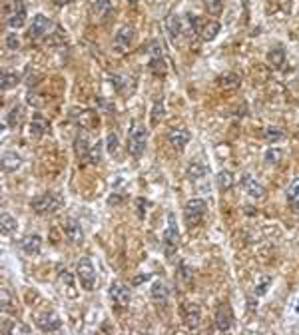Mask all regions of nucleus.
<instances>
[{
  "instance_id": "f257e3e1",
  "label": "nucleus",
  "mask_w": 299,
  "mask_h": 335,
  "mask_svg": "<svg viewBox=\"0 0 299 335\" xmlns=\"http://www.w3.org/2000/svg\"><path fill=\"white\" fill-rule=\"evenodd\" d=\"M146 146H148L146 126H142L140 122H132V128L128 132V152H130V156L140 160L142 154L146 152Z\"/></svg>"
},
{
  "instance_id": "f03ea898",
  "label": "nucleus",
  "mask_w": 299,
  "mask_h": 335,
  "mask_svg": "<svg viewBox=\"0 0 299 335\" xmlns=\"http://www.w3.org/2000/svg\"><path fill=\"white\" fill-rule=\"evenodd\" d=\"M162 246H164V254L166 258H172L180 246V230H178V222H176V214L168 212V226L164 230L162 236Z\"/></svg>"
},
{
  "instance_id": "7ed1b4c3",
  "label": "nucleus",
  "mask_w": 299,
  "mask_h": 335,
  "mask_svg": "<svg viewBox=\"0 0 299 335\" xmlns=\"http://www.w3.org/2000/svg\"><path fill=\"white\" fill-rule=\"evenodd\" d=\"M60 206H62V196L56 194V192H46V194H42V196H36V198L30 202V208H32L38 216L54 214Z\"/></svg>"
},
{
  "instance_id": "20e7f679",
  "label": "nucleus",
  "mask_w": 299,
  "mask_h": 335,
  "mask_svg": "<svg viewBox=\"0 0 299 335\" xmlns=\"http://www.w3.org/2000/svg\"><path fill=\"white\" fill-rule=\"evenodd\" d=\"M206 212H208L206 200H202V198L190 200V202L184 206V222H186V226H188V228L198 226V224L202 222V218L206 216Z\"/></svg>"
},
{
  "instance_id": "39448f33",
  "label": "nucleus",
  "mask_w": 299,
  "mask_h": 335,
  "mask_svg": "<svg viewBox=\"0 0 299 335\" xmlns=\"http://www.w3.org/2000/svg\"><path fill=\"white\" fill-rule=\"evenodd\" d=\"M76 278H78L82 290L92 292L96 288V270H94V264L88 258H84V260L78 262V266H76Z\"/></svg>"
},
{
  "instance_id": "423d86ee",
  "label": "nucleus",
  "mask_w": 299,
  "mask_h": 335,
  "mask_svg": "<svg viewBox=\"0 0 299 335\" xmlns=\"http://www.w3.org/2000/svg\"><path fill=\"white\" fill-rule=\"evenodd\" d=\"M52 28H54V22H52L48 16L36 14V16H34V22H32L30 28H28V36H30L32 40H42V38H46V36L52 32Z\"/></svg>"
},
{
  "instance_id": "0eeeda50",
  "label": "nucleus",
  "mask_w": 299,
  "mask_h": 335,
  "mask_svg": "<svg viewBox=\"0 0 299 335\" xmlns=\"http://www.w3.org/2000/svg\"><path fill=\"white\" fill-rule=\"evenodd\" d=\"M182 318H184V324L190 330H198L200 324H202V310H200V306H196L192 302H184L182 304Z\"/></svg>"
},
{
  "instance_id": "6e6552de",
  "label": "nucleus",
  "mask_w": 299,
  "mask_h": 335,
  "mask_svg": "<svg viewBox=\"0 0 299 335\" xmlns=\"http://www.w3.org/2000/svg\"><path fill=\"white\" fill-rule=\"evenodd\" d=\"M24 22H26V6H24V2H20V0H14V4H12V8H10V12H8V18H6V24L10 26V28H22L24 26Z\"/></svg>"
},
{
  "instance_id": "1a4fd4ad",
  "label": "nucleus",
  "mask_w": 299,
  "mask_h": 335,
  "mask_svg": "<svg viewBox=\"0 0 299 335\" xmlns=\"http://www.w3.org/2000/svg\"><path fill=\"white\" fill-rule=\"evenodd\" d=\"M36 326H38L40 332L50 334V332H58V330L62 328V320L58 318V314L46 312V314H42V316L36 320Z\"/></svg>"
},
{
  "instance_id": "9d476101",
  "label": "nucleus",
  "mask_w": 299,
  "mask_h": 335,
  "mask_svg": "<svg viewBox=\"0 0 299 335\" xmlns=\"http://www.w3.org/2000/svg\"><path fill=\"white\" fill-rule=\"evenodd\" d=\"M232 326H234V312L230 306L222 304L216 312V328H218V332H230Z\"/></svg>"
},
{
  "instance_id": "9b49d317",
  "label": "nucleus",
  "mask_w": 299,
  "mask_h": 335,
  "mask_svg": "<svg viewBox=\"0 0 299 335\" xmlns=\"http://www.w3.org/2000/svg\"><path fill=\"white\" fill-rule=\"evenodd\" d=\"M62 230H64L66 238H68L72 244H80V242L84 240V230H82V224H80L78 220H74V218L64 220Z\"/></svg>"
},
{
  "instance_id": "f8f14e48",
  "label": "nucleus",
  "mask_w": 299,
  "mask_h": 335,
  "mask_svg": "<svg viewBox=\"0 0 299 335\" xmlns=\"http://www.w3.org/2000/svg\"><path fill=\"white\" fill-rule=\"evenodd\" d=\"M108 294H110V300L118 306V308H126L128 304H130V290L124 286V284H112L110 286V290H108Z\"/></svg>"
},
{
  "instance_id": "ddd939ff",
  "label": "nucleus",
  "mask_w": 299,
  "mask_h": 335,
  "mask_svg": "<svg viewBox=\"0 0 299 335\" xmlns=\"http://www.w3.org/2000/svg\"><path fill=\"white\" fill-rule=\"evenodd\" d=\"M20 250L26 256H40L42 252V238L38 234H28L20 240Z\"/></svg>"
},
{
  "instance_id": "4468645a",
  "label": "nucleus",
  "mask_w": 299,
  "mask_h": 335,
  "mask_svg": "<svg viewBox=\"0 0 299 335\" xmlns=\"http://www.w3.org/2000/svg\"><path fill=\"white\" fill-rule=\"evenodd\" d=\"M134 38V28L132 26H122L118 32H116V38H114V48L116 52H126L130 48V42Z\"/></svg>"
},
{
  "instance_id": "2eb2a0df",
  "label": "nucleus",
  "mask_w": 299,
  "mask_h": 335,
  "mask_svg": "<svg viewBox=\"0 0 299 335\" xmlns=\"http://www.w3.org/2000/svg\"><path fill=\"white\" fill-rule=\"evenodd\" d=\"M168 140H170V144H172L178 152H182V150L186 148V144L190 142V132H188L186 128H174V130H170Z\"/></svg>"
},
{
  "instance_id": "dca6fc26",
  "label": "nucleus",
  "mask_w": 299,
  "mask_h": 335,
  "mask_svg": "<svg viewBox=\"0 0 299 335\" xmlns=\"http://www.w3.org/2000/svg\"><path fill=\"white\" fill-rule=\"evenodd\" d=\"M110 12H112L110 0H96V2L92 4V8H90V16H92V20H96V22L106 20V18L110 16Z\"/></svg>"
},
{
  "instance_id": "f3484780",
  "label": "nucleus",
  "mask_w": 299,
  "mask_h": 335,
  "mask_svg": "<svg viewBox=\"0 0 299 335\" xmlns=\"http://www.w3.org/2000/svg\"><path fill=\"white\" fill-rule=\"evenodd\" d=\"M166 30H168L172 40H178L182 36V32H186L184 30V18L178 16V14H170L168 20H166Z\"/></svg>"
},
{
  "instance_id": "a211bd4d",
  "label": "nucleus",
  "mask_w": 299,
  "mask_h": 335,
  "mask_svg": "<svg viewBox=\"0 0 299 335\" xmlns=\"http://www.w3.org/2000/svg\"><path fill=\"white\" fill-rule=\"evenodd\" d=\"M242 184H244L246 192H248L252 198H256V200H262V198H266V188H264V186H262L258 180H254L250 174H246V176H244Z\"/></svg>"
},
{
  "instance_id": "6ab92c4d",
  "label": "nucleus",
  "mask_w": 299,
  "mask_h": 335,
  "mask_svg": "<svg viewBox=\"0 0 299 335\" xmlns=\"http://www.w3.org/2000/svg\"><path fill=\"white\" fill-rule=\"evenodd\" d=\"M22 164V156L18 154V152H12V150H6L4 154H2V170L6 172V174H12V172H16L18 168Z\"/></svg>"
},
{
  "instance_id": "aec40b11",
  "label": "nucleus",
  "mask_w": 299,
  "mask_h": 335,
  "mask_svg": "<svg viewBox=\"0 0 299 335\" xmlns=\"http://www.w3.org/2000/svg\"><path fill=\"white\" fill-rule=\"evenodd\" d=\"M150 296L154 302H160V304H166L168 298H170V290L164 282H154L152 288H150Z\"/></svg>"
},
{
  "instance_id": "412c9836",
  "label": "nucleus",
  "mask_w": 299,
  "mask_h": 335,
  "mask_svg": "<svg viewBox=\"0 0 299 335\" xmlns=\"http://www.w3.org/2000/svg\"><path fill=\"white\" fill-rule=\"evenodd\" d=\"M220 22L218 20H210V22H204L202 24V28H200V36L204 38V40H214L216 36H218V32H220Z\"/></svg>"
},
{
  "instance_id": "4be33fe9",
  "label": "nucleus",
  "mask_w": 299,
  "mask_h": 335,
  "mask_svg": "<svg viewBox=\"0 0 299 335\" xmlns=\"http://www.w3.org/2000/svg\"><path fill=\"white\" fill-rule=\"evenodd\" d=\"M74 148H76V156L82 158V160H90V146H88V138L84 134H78L76 136V142H74Z\"/></svg>"
},
{
  "instance_id": "5701e85b",
  "label": "nucleus",
  "mask_w": 299,
  "mask_h": 335,
  "mask_svg": "<svg viewBox=\"0 0 299 335\" xmlns=\"http://www.w3.org/2000/svg\"><path fill=\"white\" fill-rule=\"evenodd\" d=\"M286 196H288V204H290L296 212H299V178L298 180H294V182L290 184V188H288Z\"/></svg>"
},
{
  "instance_id": "b1692460",
  "label": "nucleus",
  "mask_w": 299,
  "mask_h": 335,
  "mask_svg": "<svg viewBox=\"0 0 299 335\" xmlns=\"http://www.w3.org/2000/svg\"><path fill=\"white\" fill-rule=\"evenodd\" d=\"M216 184H218V188L220 190H232L234 188V174L230 172V170H222L218 176H216Z\"/></svg>"
},
{
  "instance_id": "393cba45",
  "label": "nucleus",
  "mask_w": 299,
  "mask_h": 335,
  "mask_svg": "<svg viewBox=\"0 0 299 335\" xmlns=\"http://www.w3.org/2000/svg\"><path fill=\"white\" fill-rule=\"evenodd\" d=\"M268 62H270L272 66H276V68H282V64L286 62V52H284V48H282V46L272 48V50L268 52Z\"/></svg>"
},
{
  "instance_id": "a878e982",
  "label": "nucleus",
  "mask_w": 299,
  "mask_h": 335,
  "mask_svg": "<svg viewBox=\"0 0 299 335\" xmlns=\"http://www.w3.org/2000/svg\"><path fill=\"white\" fill-rule=\"evenodd\" d=\"M242 84V78L234 72H228L224 76H220V86H224L226 90H232V88H238Z\"/></svg>"
},
{
  "instance_id": "bb28decb",
  "label": "nucleus",
  "mask_w": 299,
  "mask_h": 335,
  "mask_svg": "<svg viewBox=\"0 0 299 335\" xmlns=\"http://www.w3.org/2000/svg\"><path fill=\"white\" fill-rule=\"evenodd\" d=\"M44 134H46V120L34 118V120L30 122V136H32L34 140H38V138H42Z\"/></svg>"
},
{
  "instance_id": "cd10ccee",
  "label": "nucleus",
  "mask_w": 299,
  "mask_h": 335,
  "mask_svg": "<svg viewBox=\"0 0 299 335\" xmlns=\"http://www.w3.org/2000/svg\"><path fill=\"white\" fill-rule=\"evenodd\" d=\"M22 116H24V108L20 104H16L10 112H8V126L10 128H16L20 122H22Z\"/></svg>"
},
{
  "instance_id": "c85d7f7f",
  "label": "nucleus",
  "mask_w": 299,
  "mask_h": 335,
  "mask_svg": "<svg viewBox=\"0 0 299 335\" xmlns=\"http://www.w3.org/2000/svg\"><path fill=\"white\" fill-rule=\"evenodd\" d=\"M0 226H2V234H14V230L18 228V222L14 220V216L10 214H2V220H0Z\"/></svg>"
},
{
  "instance_id": "c756f323",
  "label": "nucleus",
  "mask_w": 299,
  "mask_h": 335,
  "mask_svg": "<svg viewBox=\"0 0 299 335\" xmlns=\"http://www.w3.org/2000/svg\"><path fill=\"white\" fill-rule=\"evenodd\" d=\"M148 68L154 72V74H158V76H164L166 74V70H168V66H166V60H164V56H158V58H150V64Z\"/></svg>"
},
{
  "instance_id": "7c9ffc66",
  "label": "nucleus",
  "mask_w": 299,
  "mask_h": 335,
  "mask_svg": "<svg viewBox=\"0 0 299 335\" xmlns=\"http://www.w3.org/2000/svg\"><path fill=\"white\" fill-rule=\"evenodd\" d=\"M264 158H266V164H268V166H278V164L282 162V158H284V152L278 150V148H270Z\"/></svg>"
},
{
  "instance_id": "2f4dec72",
  "label": "nucleus",
  "mask_w": 299,
  "mask_h": 335,
  "mask_svg": "<svg viewBox=\"0 0 299 335\" xmlns=\"http://www.w3.org/2000/svg\"><path fill=\"white\" fill-rule=\"evenodd\" d=\"M18 74H14V72H4L2 74V90H10V88H14L16 84H18Z\"/></svg>"
},
{
  "instance_id": "473e14b6",
  "label": "nucleus",
  "mask_w": 299,
  "mask_h": 335,
  "mask_svg": "<svg viewBox=\"0 0 299 335\" xmlns=\"http://www.w3.org/2000/svg\"><path fill=\"white\" fill-rule=\"evenodd\" d=\"M270 286H272V278H270V276H262L260 282L256 284V296H258V298L266 296L268 290H270Z\"/></svg>"
},
{
  "instance_id": "72a5a7b5",
  "label": "nucleus",
  "mask_w": 299,
  "mask_h": 335,
  "mask_svg": "<svg viewBox=\"0 0 299 335\" xmlns=\"http://www.w3.org/2000/svg\"><path fill=\"white\" fill-rule=\"evenodd\" d=\"M284 136H286V134H284L280 128H274V126H268V128H266V140H268L270 144H276V142H280Z\"/></svg>"
},
{
  "instance_id": "f704fd0d",
  "label": "nucleus",
  "mask_w": 299,
  "mask_h": 335,
  "mask_svg": "<svg viewBox=\"0 0 299 335\" xmlns=\"http://www.w3.org/2000/svg\"><path fill=\"white\" fill-rule=\"evenodd\" d=\"M162 116H164V100L158 98L154 102V108H152V124H158Z\"/></svg>"
},
{
  "instance_id": "c9c22d12",
  "label": "nucleus",
  "mask_w": 299,
  "mask_h": 335,
  "mask_svg": "<svg viewBox=\"0 0 299 335\" xmlns=\"http://www.w3.org/2000/svg\"><path fill=\"white\" fill-rule=\"evenodd\" d=\"M118 144H120L118 134H116V132H110L108 138H106V150H108V154H116V152H118Z\"/></svg>"
},
{
  "instance_id": "e433bc0d",
  "label": "nucleus",
  "mask_w": 299,
  "mask_h": 335,
  "mask_svg": "<svg viewBox=\"0 0 299 335\" xmlns=\"http://www.w3.org/2000/svg\"><path fill=\"white\" fill-rule=\"evenodd\" d=\"M206 176V168L200 166V164H192V166L188 168V178L190 180H200V178H204Z\"/></svg>"
},
{
  "instance_id": "4c0bfd02",
  "label": "nucleus",
  "mask_w": 299,
  "mask_h": 335,
  "mask_svg": "<svg viewBox=\"0 0 299 335\" xmlns=\"http://www.w3.org/2000/svg\"><path fill=\"white\" fill-rule=\"evenodd\" d=\"M148 52H150V56H152V58L164 56V44H162V40H152V42H150Z\"/></svg>"
},
{
  "instance_id": "58836bf2",
  "label": "nucleus",
  "mask_w": 299,
  "mask_h": 335,
  "mask_svg": "<svg viewBox=\"0 0 299 335\" xmlns=\"http://www.w3.org/2000/svg\"><path fill=\"white\" fill-rule=\"evenodd\" d=\"M90 162H92V164L102 162V142H96V144L92 146V150H90Z\"/></svg>"
},
{
  "instance_id": "ea45409f",
  "label": "nucleus",
  "mask_w": 299,
  "mask_h": 335,
  "mask_svg": "<svg viewBox=\"0 0 299 335\" xmlns=\"http://www.w3.org/2000/svg\"><path fill=\"white\" fill-rule=\"evenodd\" d=\"M206 6L210 10V14L218 16L222 10H224V0H206Z\"/></svg>"
},
{
  "instance_id": "a19ab883",
  "label": "nucleus",
  "mask_w": 299,
  "mask_h": 335,
  "mask_svg": "<svg viewBox=\"0 0 299 335\" xmlns=\"http://www.w3.org/2000/svg\"><path fill=\"white\" fill-rule=\"evenodd\" d=\"M6 48H10V50H18L20 48V40H18V36L14 32H10L6 36Z\"/></svg>"
},
{
  "instance_id": "79ce46f5",
  "label": "nucleus",
  "mask_w": 299,
  "mask_h": 335,
  "mask_svg": "<svg viewBox=\"0 0 299 335\" xmlns=\"http://www.w3.org/2000/svg\"><path fill=\"white\" fill-rule=\"evenodd\" d=\"M2 308L8 312V310H12V300H10V294L6 292V290H2Z\"/></svg>"
},
{
  "instance_id": "37998d69",
  "label": "nucleus",
  "mask_w": 299,
  "mask_h": 335,
  "mask_svg": "<svg viewBox=\"0 0 299 335\" xmlns=\"http://www.w3.org/2000/svg\"><path fill=\"white\" fill-rule=\"evenodd\" d=\"M60 282H62L64 286H68V288H74V280H72V276H70L68 272H66V274H64V272L60 274Z\"/></svg>"
},
{
  "instance_id": "c03bdc74",
  "label": "nucleus",
  "mask_w": 299,
  "mask_h": 335,
  "mask_svg": "<svg viewBox=\"0 0 299 335\" xmlns=\"http://www.w3.org/2000/svg\"><path fill=\"white\" fill-rule=\"evenodd\" d=\"M180 270H182V278H186V280H190V270H188V266L182 262L180 264Z\"/></svg>"
},
{
  "instance_id": "a18cd8bd",
  "label": "nucleus",
  "mask_w": 299,
  "mask_h": 335,
  "mask_svg": "<svg viewBox=\"0 0 299 335\" xmlns=\"http://www.w3.org/2000/svg\"><path fill=\"white\" fill-rule=\"evenodd\" d=\"M144 280H150V274H146V276H140V278H136V280H134V286H138V284H142Z\"/></svg>"
},
{
  "instance_id": "49530a36",
  "label": "nucleus",
  "mask_w": 299,
  "mask_h": 335,
  "mask_svg": "<svg viewBox=\"0 0 299 335\" xmlns=\"http://www.w3.org/2000/svg\"><path fill=\"white\" fill-rule=\"evenodd\" d=\"M66 2H72V0H58L56 4H60V6H62V4H66Z\"/></svg>"
},
{
  "instance_id": "de8ad7c7",
  "label": "nucleus",
  "mask_w": 299,
  "mask_h": 335,
  "mask_svg": "<svg viewBox=\"0 0 299 335\" xmlns=\"http://www.w3.org/2000/svg\"><path fill=\"white\" fill-rule=\"evenodd\" d=\"M128 2H130V4H136V0H128Z\"/></svg>"
}]
</instances>
